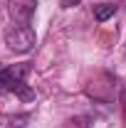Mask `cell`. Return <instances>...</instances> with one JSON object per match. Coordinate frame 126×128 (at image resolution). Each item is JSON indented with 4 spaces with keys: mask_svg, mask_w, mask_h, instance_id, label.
Listing matches in <instances>:
<instances>
[{
    "mask_svg": "<svg viewBox=\"0 0 126 128\" xmlns=\"http://www.w3.org/2000/svg\"><path fill=\"white\" fill-rule=\"evenodd\" d=\"M121 101H124V118H126V91H121Z\"/></svg>",
    "mask_w": 126,
    "mask_h": 128,
    "instance_id": "obj_6",
    "label": "cell"
},
{
    "mask_svg": "<svg viewBox=\"0 0 126 128\" xmlns=\"http://www.w3.org/2000/svg\"><path fill=\"white\" fill-rule=\"evenodd\" d=\"M116 10H119V5H114V2H101V5H94V20H96V22H106L109 17L116 15Z\"/></svg>",
    "mask_w": 126,
    "mask_h": 128,
    "instance_id": "obj_4",
    "label": "cell"
},
{
    "mask_svg": "<svg viewBox=\"0 0 126 128\" xmlns=\"http://www.w3.org/2000/svg\"><path fill=\"white\" fill-rule=\"evenodd\" d=\"M3 40H5V44L10 52H15V54H25V52H30L35 47V30H32L30 25H10L8 30L3 32Z\"/></svg>",
    "mask_w": 126,
    "mask_h": 128,
    "instance_id": "obj_2",
    "label": "cell"
},
{
    "mask_svg": "<svg viewBox=\"0 0 126 128\" xmlns=\"http://www.w3.org/2000/svg\"><path fill=\"white\" fill-rule=\"evenodd\" d=\"M79 5V0H62V8H74Z\"/></svg>",
    "mask_w": 126,
    "mask_h": 128,
    "instance_id": "obj_5",
    "label": "cell"
},
{
    "mask_svg": "<svg viewBox=\"0 0 126 128\" xmlns=\"http://www.w3.org/2000/svg\"><path fill=\"white\" fill-rule=\"evenodd\" d=\"M37 10V0H8V12L15 25H30Z\"/></svg>",
    "mask_w": 126,
    "mask_h": 128,
    "instance_id": "obj_3",
    "label": "cell"
},
{
    "mask_svg": "<svg viewBox=\"0 0 126 128\" xmlns=\"http://www.w3.org/2000/svg\"><path fill=\"white\" fill-rule=\"evenodd\" d=\"M30 74V64H13V66H5L0 69V91L3 94H17L22 101H32L35 91L25 84V76Z\"/></svg>",
    "mask_w": 126,
    "mask_h": 128,
    "instance_id": "obj_1",
    "label": "cell"
}]
</instances>
